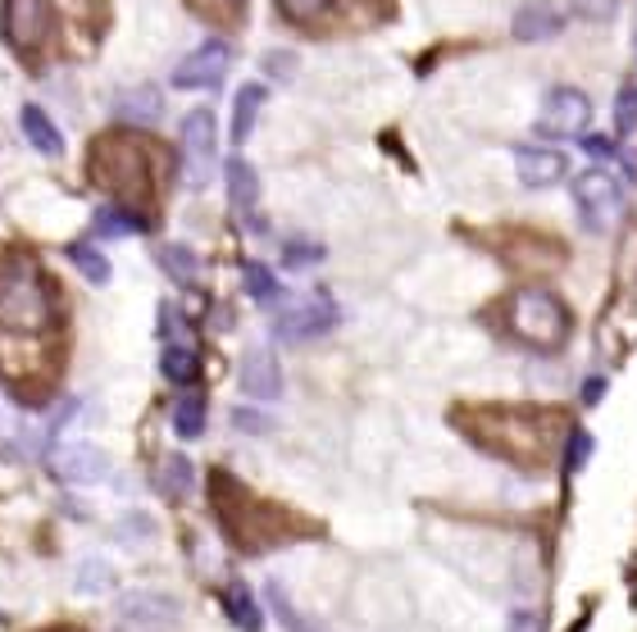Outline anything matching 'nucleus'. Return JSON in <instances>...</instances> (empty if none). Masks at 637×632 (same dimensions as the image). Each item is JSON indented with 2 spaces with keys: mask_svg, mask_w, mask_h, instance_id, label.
<instances>
[{
  "mask_svg": "<svg viewBox=\"0 0 637 632\" xmlns=\"http://www.w3.org/2000/svg\"><path fill=\"white\" fill-rule=\"evenodd\" d=\"M242 392L250 400H265V406L283 396V373H278L273 350L255 346V350H246V356H242Z\"/></svg>",
  "mask_w": 637,
  "mask_h": 632,
  "instance_id": "obj_10",
  "label": "nucleus"
},
{
  "mask_svg": "<svg viewBox=\"0 0 637 632\" xmlns=\"http://www.w3.org/2000/svg\"><path fill=\"white\" fill-rule=\"evenodd\" d=\"M223 178H228V206H233L242 219H255V206H260V173H255L242 156H233L223 169Z\"/></svg>",
  "mask_w": 637,
  "mask_h": 632,
  "instance_id": "obj_14",
  "label": "nucleus"
},
{
  "mask_svg": "<svg viewBox=\"0 0 637 632\" xmlns=\"http://www.w3.org/2000/svg\"><path fill=\"white\" fill-rule=\"evenodd\" d=\"M228 60H233V50H228L223 37L200 41L187 60H177V69H173V87H183V91L219 87V83H223V73H228Z\"/></svg>",
  "mask_w": 637,
  "mask_h": 632,
  "instance_id": "obj_9",
  "label": "nucleus"
},
{
  "mask_svg": "<svg viewBox=\"0 0 637 632\" xmlns=\"http://www.w3.org/2000/svg\"><path fill=\"white\" fill-rule=\"evenodd\" d=\"M574 10L588 14V18H605L610 10H615V0H574Z\"/></svg>",
  "mask_w": 637,
  "mask_h": 632,
  "instance_id": "obj_34",
  "label": "nucleus"
},
{
  "mask_svg": "<svg viewBox=\"0 0 637 632\" xmlns=\"http://www.w3.org/2000/svg\"><path fill=\"white\" fill-rule=\"evenodd\" d=\"M56 323V296H50L41 264L33 256L0 260V333L33 337Z\"/></svg>",
  "mask_w": 637,
  "mask_h": 632,
  "instance_id": "obj_1",
  "label": "nucleus"
},
{
  "mask_svg": "<svg viewBox=\"0 0 637 632\" xmlns=\"http://www.w3.org/2000/svg\"><path fill=\"white\" fill-rule=\"evenodd\" d=\"M242 283H246V292H250L255 306H273V300L283 296V287H278V277H273V269L260 264V260H250V264L242 269Z\"/></svg>",
  "mask_w": 637,
  "mask_h": 632,
  "instance_id": "obj_26",
  "label": "nucleus"
},
{
  "mask_svg": "<svg viewBox=\"0 0 637 632\" xmlns=\"http://www.w3.org/2000/svg\"><path fill=\"white\" fill-rule=\"evenodd\" d=\"M123 619L127 623H137V628H164L177 619V600L160 596V592H133V596H123Z\"/></svg>",
  "mask_w": 637,
  "mask_h": 632,
  "instance_id": "obj_15",
  "label": "nucleus"
},
{
  "mask_svg": "<svg viewBox=\"0 0 637 632\" xmlns=\"http://www.w3.org/2000/svg\"><path fill=\"white\" fill-rule=\"evenodd\" d=\"M160 369H164V377H169L173 387H192L196 377H200V360H196L192 346H164Z\"/></svg>",
  "mask_w": 637,
  "mask_h": 632,
  "instance_id": "obj_24",
  "label": "nucleus"
},
{
  "mask_svg": "<svg viewBox=\"0 0 637 632\" xmlns=\"http://www.w3.org/2000/svg\"><path fill=\"white\" fill-rule=\"evenodd\" d=\"M160 110H164V96L156 87H127L119 100H114V114L123 123H137V128H150L160 123Z\"/></svg>",
  "mask_w": 637,
  "mask_h": 632,
  "instance_id": "obj_17",
  "label": "nucleus"
},
{
  "mask_svg": "<svg viewBox=\"0 0 637 632\" xmlns=\"http://www.w3.org/2000/svg\"><path fill=\"white\" fill-rule=\"evenodd\" d=\"M137 233H150V219H142L137 210L119 206V200L96 210V237H137Z\"/></svg>",
  "mask_w": 637,
  "mask_h": 632,
  "instance_id": "obj_19",
  "label": "nucleus"
},
{
  "mask_svg": "<svg viewBox=\"0 0 637 632\" xmlns=\"http://www.w3.org/2000/svg\"><path fill=\"white\" fill-rule=\"evenodd\" d=\"M333 327H338V306L328 296H310L273 319V337L278 342H310V337L333 333Z\"/></svg>",
  "mask_w": 637,
  "mask_h": 632,
  "instance_id": "obj_8",
  "label": "nucleus"
},
{
  "mask_svg": "<svg viewBox=\"0 0 637 632\" xmlns=\"http://www.w3.org/2000/svg\"><path fill=\"white\" fill-rule=\"evenodd\" d=\"M510 28H515L519 41H551L560 28H565V10H560L555 0H528V5H519Z\"/></svg>",
  "mask_w": 637,
  "mask_h": 632,
  "instance_id": "obj_13",
  "label": "nucleus"
},
{
  "mask_svg": "<svg viewBox=\"0 0 637 632\" xmlns=\"http://www.w3.org/2000/svg\"><path fill=\"white\" fill-rule=\"evenodd\" d=\"M615 128H620V141H624V160L637 173V87H620V96H615Z\"/></svg>",
  "mask_w": 637,
  "mask_h": 632,
  "instance_id": "obj_20",
  "label": "nucleus"
},
{
  "mask_svg": "<svg viewBox=\"0 0 637 632\" xmlns=\"http://www.w3.org/2000/svg\"><path fill=\"white\" fill-rule=\"evenodd\" d=\"M574 206L588 233H615L624 219V187L605 169H588L574 178Z\"/></svg>",
  "mask_w": 637,
  "mask_h": 632,
  "instance_id": "obj_3",
  "label": "nucleus"
},
{
  "mask_svg": "<svg viewBox=\"0 0 637 632\" xmlns=\"http://www.w3.org/2000/svg\"><path fill=\"white\" fill-rule=\"evenodd\" d=\"M46 632H78V628H46Z\"/></svg>",
  "mask_w": 637,
  "mask_h": 632,
  "instance_id": "obj_38",
  "label": "nucleus"
},
{
  "mask_svg": "<svg viewBox=\"0 0 637 632\" xmlns=\"http://www.w3.org/2000/svg\"><path fill=\"white\" fill-rule=\"evenodd\" d=\"M223 5H242V0H223Z\"/></svg>",
  "mask_w": 637,
  "mask_h": 632,
  "instance_id": "obj_39",
  "label": "nucleus"
},
{
  "mask_svg": "<svg viewBox=\"0 0 637 632\" xmlns=\"http://www.w3.org/2000/svg\"><path fill=\"white\" fill-rule=\"evenodd\" d=\"M19 128H23V137H28V146L46 160H56L64 150V133L56 128V119H50L41 106H23L19 110Z\"/></svg>",
  "mask_w": 637,
  "mask_h": 632,
  "instance_id": "obj_16",
  "label": "nucleus"
},
{
  "mask_svg": "<svg viewBox=\"0 0 637 632\" xmlns=\"http://www.w3.org/2000/svg\"><path fill=\"white\" fill-rule=\"evenodd\" d=\"M510 333L532 350H560L569 337L565 300H560L555 292H542V287L515 292V300H510Z\"/></svg>",
  "mask_w": 637,
  "mask_h": 632,
  "instance_id": "obj_2",
  "label": "nucleus"
},
{
  "mask_svg": "<svg viewBox=\"0 0 637 632\" xmlns=\"http://www.w3.org/2000/svg\"><path fill=\"white\" fill-rule=\"evenodd\" d=\"M319 260H323V246L319 241H301V237L283 241V269H310Z\"/></svg>",
  "mask_w": 637,
  "mask_h": 632,
  "instance_id": "obj_28",
  "label": "nucleus"
},
{
  "mask_svg": "<svg viewBox=\"0 0 637 632\" xmlns=\"http://www.w3.org/2000/svg\"><path fill=\"white\" fill-rule=\"evenodd\" d=\"M601 396H605V377H588V383H583V400H588V406H597Z\"/></svg>",
  "mask_w": 637,
  "mask_h": 632,
  "instance_id": "obj_37",
  "label": "nucleus"
},
{
  "mask_svg": "<svg viewBox=\"0 0 637 632\" xmlns=\"http://www.w3.org/2000/svg\"><path fill=\"white\" fill-rule=\"evenodd\" d=\"M515 169H519V183L528 187H551L569 173V160L551 146H515Z\"/></svg>",
  "mask_w": 637,
  "mask_h": 632,
  "instance_id": "obj_11",
  "label": "nucleus"
},
{
  "mask_svg": "<svg viewBox=\"0 0 637 632\" xmlns=\"http://www.w3.org/2000/svg\"><path fill=\"white\" fill-rule=\"evenodd\" d=\"M588 455H592V433H583V427H574L569 433V450H565V469L578 473L583 464H588Z\"/></svg>",
  "mask_w": 637,
  "mask_h": 632,
  "instance_id": "obj_30",
  "label": "nucleus"
},
{
  "mask_svg": "<svg viewBox=\"0 0 637 632\" xmlns=\"http://www.w3.org/2000/svg\"><path fill=\"white\" fill-rule=\"evenodd\" d=\"M83 592H96V587H114V569L110 565H100V560H87L83 565Z\"/></svg>",
  "mask_w": 637,
  "mask_h": 632,
  "instance_id": "obj_31",
  "label": "nucleus"
},
{
  "mask_svg": "<svg viewBox=\"0 0 637 632\" xmlns=\"http://www.w3.org/2000/svg\"><path fill=\"white\" fill-rule=\"evenodd\" d=\"M173 433L183 442H196L200 433H206V400H200L196 392L173 400Z\"/></svg>",
  "mask_w": 637,
  "mask_h": 632,
  "instance_id": "obj_22",
  "label": "nucleus"
},
{
  "mask_svg": "<svg viewBox=\"0 0 637 632\" xmlns=\"http://www.w3.org/2000/svg\"><path fill=\"white\" fill-rule=\"evenodd\" d=\"M265 87L260 83H246L237 96H233V146H246L250 133H255V119H260V106H265Z\"/></svg>",
  "mask_w": 637,
  "mask_h": 632,
  "instance_id": "obj_18",
  "label": "nucleus"
},
{
  "mask_svg": "<svg viewBox=\"0 0 637 632\" xmlns=\"http://www.w3.org/2000/svg\"><path fill=\"white\" fill-rule=\"evenodd\" d=\"M196 487V473H192V460L187 455H169V460L160 464V492L169 500H187Z\"/></svg>",
  "mask_w": 637,
  "mask_h": 632,
  "instance_id": "obj_25",
  "label": "nucleus"
},
{
  "mask_svg": "<svg viewBox=\"0 0 637 632\" xmlns=\"http://www.w3.org/2000/svg\"><path fill=\"white\" fill-rule=\"evenodd\" d=\"M583 150H588V156L592 160H615V141H610V137H588V133H583Z\"/></svg>",
  "mask_w": 637,
  "mask_h": 632,
  "instance_id": "obj_33",
  "label": "nucleus"
},
{
  "mask_svg": "<svg viewBox=\"0 0 637 632\" xmlns=\"http://www.w3.org/2000/svg\"><path fill=\"white\" fill-rule=\"evenodd\" d=\"M505 632H542V619L524 610V615H515V619H510V628H505Z\"/></svg>",
  "mask_w": 637,
  "mask_h": 632,
  "instance_id": "obj_36",
  "label": "nucleus"
},
{
  "mask_svg": "<svg viewBox=\"0 0 637 632\" xmlns=\"http://www.w3.org/2000/svg\"><path fill=\"white\" fill-rule=\"evenodd\" d=\"M50 28H56V10H50V0H5V10H0V37H5L14 50H41Z\"/></svg>",
  "mask_w": 637,
  "mask_h": 632,
  "instance_id": "obj_5",
  "label": "nucleus"
},
{
  "mask_svg": "<svg viewBox=\"0 0 637 632\" xmlns=\"http://www.w3.org/2000/svg\"><path fill=\"white\" fill-rule=\"evenodd\" d=\"M56 473L64 483H100V478L110 473V455L96 450V446H64L56 450Z\"/></svg>",
  "mask_w": 637,
  "mask_h": 632,
  "instance_id": "obj_12",
  "label": "nucleus"
},
{
  "mask_svg": "<svg viewBox=\"0 0 637 632\" xmlns=\"http://www.w3.org/2000/svg\"><path fill=\"white\" fill-rule=\"evenodd\" d=\"M91 173L96 183H106L114 196H137L146 191V160L137 146H123V141H96V156H91Z\"/></svg>",
  "mask_w": 637,
  "mask_h": 632,
  "instance_id": "obj_4",
  "label": "nucleus"
},
{
  "mask_svg": "<svg viewBox=\"0 0 637 632\" xmlns=\"http://www.w3.org/2000/svg\"><path fill=\"white\" fill-rule=\"evenodd\" d=\"M223 605H228V619H233L242 632H265V615H260V605H255V596H250L246 583H233V587H228Z\"/></svg>",
  "mask_w": 637,
  "mask_h": 632,
  "instance_id": "obj_21",
  "label": "nucleus"
},
{
  "mask_svg": "<svg viewBox=\"0 0 637 632\" xmlns=\"http://www.w3.org/2000/svg\"><path fill=\"white\" fill-rule=\"evenodd\" d=\"M265 69H273V78H287L283 69H296V55H292V50H287V55H278V50H273V55H265Z\"/></svg>",
  "mask_w": 637,
  "mask_h": 632,
  "instance_id": "obj_35",
  "label": "nucleus"
},
{
  "mask_svg": "<svg viewBox=\"0 0 637 632\" xmlns=\"http://www.w3.org/2000/svg\"><path fill=\"white\" fill-rule=\"evenodd\" d=\"M64 256H69V264H73V269H78V273L87 277V283H96V287H106V283H110V277H114L110 260H106V256H100V250H96L91 241H73V246L64 250Z\"/></svg>",
  "mask_w": 637,
  "mask_h": 632,
  "instance_id": "obj_23",
  "label": "nucleus"
},
{
  "mask_svg": "<svg viewBox=\"0 0 637 632\" xmlns=\"http://www.w3.org/2000/svg\"><path fill=\"white\" fill-rule=\"evenodd\" d=\"M233 427H242V433H269L273 423H269L260 410H246V406H242V410H233Z\"/></svg>",
  "mask_w": 637,
  "mask_h": 632,
  "instance_id": "obj_32",
  "label": "nucleus"
},
{
  "mask_svg": "<svg viewBox=\"0 0 637 632\" xmlns=\"http://www.w3.org/2000/svg\"><path fill=\"white\" fill-rule=\"evenodd\" d=\"M588 123H592L588 91H578V87L547 91L542 114H538V133H547V137H583V133H588Z\"/></svg>",
  "mask_w": 637,
  "mask_h": 632,
  "instance_id": "obj_6",
  "label": "nucleus"
},
{
  "mask_svg": "<svg viewBox=\"0 0 637 632\" xmlns=\"http://www.w3.org/2000/svg\"><path fill=\"white\" fill-rule=\"evenodd\" d=\"M160 269L173 277V283L192 287V283H196V273H200V260H196V250H192V246H164V250H160Z\"/></svg>",
  "mask_w": 637,
  "mask_h": 632,
  "instance_id": "obj_27",
  "label": "nucleus"
},
{
  "mask_svg": "<svg viewBox=\"0 0 637 632\" xmlns=\"http://www.w3.org/2000/svg\"><path fill=\"white\" fill-rule=\"evenodd\" d=\"M219 156L215 141V114L210 110H192L183 119V164H187V187L200 191L210 183V164Z\"/></svg>",
  "mask_w": 637,
  "mask_h": 632,
  "instance_id": "obj_7",
  "label": "nucleus"
},
{
  "mask_svg": "<svg viewBox=\"0 0 637 632\" xmlns=\"http://www.w3.org/2000/svg\"><path fill=\"white\" fill-rule=\"evenodd\" d=\"M333 0H278V10H283L292 23H315L319 14H328Z\"/></svg>",
  "mask_w": 637,
  "mask_h": 632,
  "instance_id": "obj_29",
  "label": "nucleus"
}]
</instances>
